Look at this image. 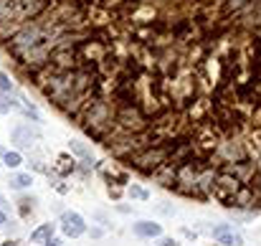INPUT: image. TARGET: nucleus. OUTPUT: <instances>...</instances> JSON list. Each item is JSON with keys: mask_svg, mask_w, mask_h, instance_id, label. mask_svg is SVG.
Instances as JSON below:
<instances>
[{"mask_svg": "<svg viewBox=\"0 0 261 246\" xmlns=\"http://www.w3.org/2000/svg\"><path fill=\"white\" fill-rule=\"evenodd\" d=\"M31 183H33V180H31V175H26V173L11 178V185H13V188H26V185H31Z\"/></svg>", "mask_w": 261, "mask_h": 246, "instance_id": "nucleus-6", "label": "nucleus"}, {"mask_svg": "<svg viewBox=\"0 0 261 246\" xmlns=\"http://www.w3.org/2000/svg\"><path fill=\"white\" fill-rule=\"evenodd\" d=\"M61 226H64V233L71 236V238H76V236H81V233L86 231L84 218H81L79 213H74V211H69V213L61 216Z\"/></svg>", "mask_w": 261, "mask_h": 246, "instance_id": "nucleus-1", "label": "nucleus"}, {"mask_svg": "<svg viewBox=\"0 0 261 246\" xmlns=\"http://www.w3.org/2000/svg\"><path fill=\"white\" fill-rule=\"evenodd\" d=\"M8 223H11V221H8V216H6L3 211H0V226H8Z\"/></svg>", "mask_w": 261, "mask_h": 246, "instance_id": "nucleus-13", "label": "nucleus"}, {"mask_svg": "<svg viewBox=\"0 0 261 246\" xmlns=\"http://www.w3.org/2000/svg\"><path fill=\"white\" fill-rule=\"evenodd\" d=\"M218 243H223V246H241L243 238H241L238 233H233V231H226V233L218 236Z\"/></svg>", "mask_w": 261, "mask_h": 246, "instance_id": "nucleus-5", "label": "nucleus"}, {"mask_svg": "<svg viewBox=\"0 0 261 246\" xmlns=\"http://www.w3.org/2000/svg\"><path fill=\"white\" fill-rule=\"evenodd\" d=\"M3 246H21V243H18V241H6Z\"/></svg>", "mask_w": 261, "mask_h": 246, "instance_id": "nucleus-16", "label": "nucleus"}, {"mask_svg": "<svg viewBox=\"0 0 261 246\" xmlns=\"http://www.w3.org/2000/svg\"><path fill=\"white\" fill-rule=\"evenodd\" d=\"M33 140H36V132H31L28 127H18V130L13 132V142H16L18 147H31Z\"/></svg>", "mask_w": 261, "mask_h": 246, "instance_id": "nucleus-2", "label": "nucleus"}, {"mask_svg": "<svg viewBox=\"0 0 261 246\" xmlns=\"http://www.w3.org/2000/svg\"><path fill=\"white\" fill-rule=\"evenodd\" d=\"M162 246H175V241H172V238H165V241H162Z\"/></svg>", "mask_w": 261, "mask_h": 246, "instance_id": "nucleus-15", "label": "nucleus"}, {"mask_svg": "<svg viewBox=\"0 0 261 246\" xmlns=\"http://www.w3.org/2000/svg\"><path fill=\"white\" fill-rule=\"evenodd\" d=\"M46 246H64V243H61L59 238H49V241H46Z\"/></svg>", "mask_w": 261, "mask_h": 246, "instance_id": "nucleus-14", "label": "nucleus"}, {"mask_svg": "<svg viewBox=\"0 0 261 246\" xmlns=\"http://www.w3.org/2000/svg\"><path fill=\"white\" fill-rule=\"evenodd\" d=\"M31 203H33V200H28V198L21 200V216H28V213H31Z\"/></svg>", "mask_w": 261, "mask_h": 246, "instance_id": "nucleus-10", "label": "nucleus"}, {"mask_svg": "<svg viewBox=\"0 0 261 246\" xmlns=\"http://www.w3.org/2000/svg\"><path fill=\"white\" fill-rule=\"evenodd\" d=\"M226 231H233V228H231L228 223H223V226H218V228H213V236L218 238V236H221V233H226Z\"/></svg>", "mask_w": 261, "mask_h": 246, "instance_id": "nucleus-11", "label": "nucleus"}, {"mask_svg": "<svg viewBox=\"0 0 261 246\" xmlns=\"http://www.w3.org/2000/svg\"><path fill=\"white\" fill-rule=\"evenodd\" d=\"M129 195H132V198H140V200H147V198H150V193H147L145 188H140V185H132V188H129Z\"/></svg>", "mask_w": 261, "mask_h": 246, "instance_id": "nucleus-8", "label": "nucleus"}, {"mask_svg": "<svg viewBox=\"0 0 261 246\" xmlns=\"http://www.w3.org/2000/svg\"><path fill=\"white\" fill-rule=\"evenodd\" d=\"M3 162H6L8 168H18L23 160H21V155H18V152H11V150H8V152L3 155Z\"/></svg>", "mask_w": 261, "mask_h": 246, "instance_id": "nucleus-7", "label": "nucleus"}, {"mask_svg": "<svg viewBox=\"0 0 261 246\" xmlns=\"http://www.w3.org/2000/svg\"><path fill=\"white\" fill-rule=\"evenodd\" d=\"M160 223H150V221H140L135 223V233L137 236H160Z\"/></svg>", "mask_w": 261, "mask_h": 246, "instance_id": "nucleus-3", "label": "nucleus"}, {"mask_svg": "<svg viewBox=\"0 0 261 246\" xmlns=\"http://www.w3.org/2000/svg\"><path fill=\"white\" fill-rule=\"evenodd\" d=\"M11 107H13V104H11V102H8L6 97H0V112H8Z\"/></svg>", "mask_w": 261, "mask_h": 246, "instance_id": "nucleus-12", "label": "nucleus"}, {"mask_svg": "<svg viewBox=\"0 0 261 246\" xmlns=\"http://www.w3.org/2000/svg\"><path fill=\"white\" fill-rule=\"evenodd\" d=\"M51 236H54V226H51V223H44V226H38V228L31 233V241H33V243H46Z\"/></svg>", "mask_w": 261, "mask_h": 246, "instance_id": "nucleus-4", "label": "nucleus"}, {"mask_svg": "<svg viewBox=\"0 0 261 246\" xmlns=\"http://www.w3.org/2000/svg\"><path fill=\"white\" fill-rule=\"evenodd\" d=\"M11 89H13V81L8 79V74L0 71V92H11Z\"/></svg>", "mask_w": 261, "mask_h": 246, "instance_id": "nucleus-9", "label": "nucleus"}]
</instances>
